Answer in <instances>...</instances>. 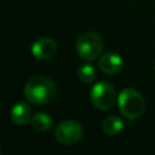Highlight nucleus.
Listing matches in <instances>:
<instances>
[{
    "label": "nucleus",
    "mask_w": 155,
    "mask_h": 155,
    "mask_svg": "<svg viewBox=\"0 0 155 155\" xmlns=\"http://www.w3.org/2000/svg\"><path fill=\"white\" fill-rule=\"evenodd\" d=\"M56 93L54 82L44 75L33 76L24 85V96L33 104H47L54 99Z\"/></svg>",
    "instance_id": "nucleus-1"
},
{
    "label": "nucleus",
    "mask_w": 155,
    "mask_h": 155,
    "mask_svg": "<svg viewBox=\"0 0 155 155\" xmlns=\"http://www.w3.org/2000/svg\"><path fill=\"white\" fill-rule=\"evenodd\" d=\"M117 105L121 114L126 119H137L145 110V101L143 96L134 88H124L117 96Z\"/></svg>",
    "instance_id": "nucleus-2"
},
{
    "label": "nucleus",
    "mask_w": 155,
    "mask_h": 155,
    "mask_svg": "<svg viewBox=\"0 0 155 155\" xmlns=\"http://www.w3.org/2000/svg\"><path fill=\"white\" fill-rule=\"evenodd\" d=\"M104 42L103 38L96 33V31H86L82 35H80L76 40L75 48L80 58L85 61H93L96 59L102 50H103Z\"/></svg>",
    "instance_id": "nucleus-3"
},
{
    "label": "nucleus",
    "mask_w": 155,
    "mask_h": 155,
    "mask_svg": "<svg viewBox=\"0 0 155 155\" xmlns=\"http://www.w3.org/2000/svg\"><path fill=\"white\" fill-rule=\"evenodd\" d=\"M116 92L114 86L108 81L97 82L90 92V99L93 107L99 110L110 109L116 102Z\"/></svg>",
    "instance_id": "nucleus-4"
},
{
    "label": "nucleus",
    "mask_w": 155,
    "mask_h": 155,
    "mask_svg": "<svg viewBox=\"0 0 155 155\" xmlns=\"http://www.w3.org/2000/svg\"><path fill=\"white\" fill-rule=\"evenodd\" d=\"M82 126L74 120H64L54 128L56 139L64 145H73L78 143L82 137Z\"/></svg>",
    "instance_id": "nucleus-5"
},
{
    "label": "nucleus",
    "mask_w": 155,
    "mask_h": 155,
    "mask_svg": "<svg viewBox=\"0 0 155 155\" xmlns=\"http://www.w3.org/2000/svg\"><path fill=\"white\" fill-rule=\"evenodd\" d=\"M57 52V44L51 38H40L31 45V54L38 59H50Z\"/></svg>",
    "instance_id": "nucleus-6"
},
{
    "label": "nucleus",
    "mask_w": 155,
    "mask_h": 155,
    "mask_svg": "<svg viewBox=\"0 0 155 155\" xmlns=\"http://www.w3.org/2000/svg\"><path fill=\"white\" fill-rule=\"evenodd\" d=\"M122 67L124 62L121 56L114 52L104 53L98 59V68L105 74H117L119 71H121Z\"/></svg>",
    "instance_id": "nucleus-7"
},
{
    "label": "nucleus",
    "mask_w": 155,
    "mask_h": 155,
    "mask_svg": "<svg viewBox=\"0 0 155 155\" xmlns=\"http://www.w3.org/2000/svg\"><path fill=\"white\" fill-rule=\"evenodd\" d=\"M11 120L17 125H24L31 117V110L25 102H17L10 110Z\"/></svg>",
    "instance_id": "nucleus-8"
},
{
    "label": "nucleus",
    "mask_w": 155,
    "mask_h": 155,
    "mask_svg": "<svg viewBox=\"0 0 155 155\" xmlns=\"http://www.w3.org/2000/svg\"><path fill=\"white\" fill-rule=\"evenodd\" d=\"M124 127V122L119 116L115 115H110L108 117H105L102 122V128L104 131L105 134L108 136H115Z\"/></svg>",
    "instance_id": "nucleus-9"
},
{
    "label": "nucleus",
    "mask_w": 155,
    "mask_h": 155,
    "mask_svg": "<svg viewBox=\"0 0 155 155\" xmlns=\"http://www.w3.org/2000/svg\"><path fill=\"white\" fill-rule=\"evenodd\" d=\"M31 125L35 130L45 132V131H48L53 126V121L48 114L44 111H39L34 116H31Z\"/></svg>",
    "instance_id": "nucleus-10"
},
{
    "label": "nucleus",
    "mask_w": 155,
    "mask_h": 155,
    "mask_svg": "<svg viewBox=\"0 0 155 155\" xmlns=\"http://www.w3.org/2000/svg\"><path fill=\"white\" fill-rule=\"evenodd\" d=\"M78 78L84 84H90L96 78V69L92 64H82L78 69Z\"/></svg>",
    "instance_id": "nucleus-11"
},
{
    "label": "nucleus",
    "mask_w": 155,
    "mask_h": 155,
    "mask_svg": "<svg viewBox=\"0 0 155 155\" xmlns=\"http://www.w3.org/2000/svg\"><path fill=\"white\" fill-rule=\"evenodd\" d=\"M154 71H155V64H154Z\"/></svg>",
    "instance_id": "nucleus-12"
},
{
    "label": "nucleus",
    "mask_w": 155,
    "mask_h": 155,
    "mask_svg": "<svg viewBox=\"0 0 155 155\" xmlns=\"http://www.w3.org/2000/svg\"><path fill=\"white\" fill-rule=\"evenodd\" d=\"M0 154H1V147H0Z\"/></svg>",
    "instance_id": "nucleus-13"
}]
</instances>
